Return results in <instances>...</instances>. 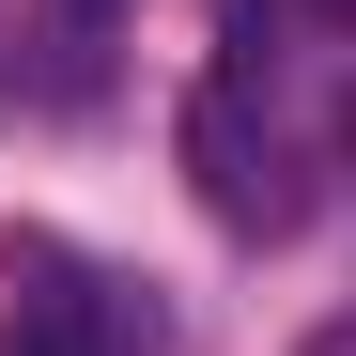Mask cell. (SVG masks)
<instances>
[{"instance_id": "1", "label": "cell", "mask_w": 356, "mask_h": 356, "mask_svg": "<svg viewBox=\"0 0 356 356\" xmlns=\"http://www.w3.org/2000/svg\"><path fill=\"white\" fill-rule=\"evenodd\" d=\"M0 356H155V294L63 232H0Z\"/></svg>"}, {"instance_id": "2", "label": "cell", "mask_w": 356, "mask_h": 356, "mask_svg": "<svg viewBox=\"0 0 356 356\" xmlns=\"http://www.w3.org/2000/svg\"><path fill=\"white\" fill-rule=\"evenodd\" d=\"M186 170H202L217 232H294V217H310L294 140H279V108H264L248 78H202V93H186Z\"/></svg>"}, {"instance_id": "3", "label": "cell", "mask_w": 356, "mask_h": 356, "mask_svg": "<svg viewBox=\"0 0 356 356\" xmlns=\"http://www.w3.org/2000/svg\"><path fill=\"white\" fill-rule=\"evenodd\" d=\"M47 16H78V31H108V16H124V0H47Z\"/></svg>"}, {"instance_id": "4", "label": "cell", "mask_w": 356, "mask_h": 356, "mask_svg": "<svg viewBox=\"0 0 356 356\" xmlns=\"http://www.w3.org/2000/svg\"><path fill=\"white\" fill-rule=\"evenodd\" d=\"M310 356H356V325H325V341H310Z\"/></svg>"}, {"instance_id": "5", "label": "cell", "mask_w": 356, "mask_h": 356, "mask_svg": "<svg viewBox=\"0 0 356 356\" xmlns=\"http://www.w3.org/2000/svg\"><path fill=\"white\" fill-rule=\"evenodd\" d=\"M341 140H356V124H341Z\"/></svg>"}]
</instances>
